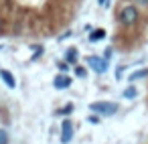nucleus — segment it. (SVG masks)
Returning <instances> with one entry per match:
<instances>
[{
	"mask_svg": "<svg viewBox=\"0 0 148 144\" xmlns=\"http://www.w3.org/2000/svg\"><path fill=\"white\" fill-rule=\"evenodd\" d=\"M120 23L124 27H132L138 23V8L136 6H124L120 10Z\"/></svg>",
	"mask_w": 148,
	"mask_h": 144,
	"instance_id": "nucleus-1",
	"label": "nucleus"
},
{
	"mask_svg": "<svg viewBox=\"0 0 148 144\" xmlns=\"http://www.w3.org/2000/svg\"><path fill=\"white\" fill-rule=\"evenodd\" d=\"M89 110L95 112V114H101V116H112V114H116L118 106L114 101H93L89 106Z\"/></svg>",
	"mask_w": 148,
	"mask_h": 144,
	"instance_id": "nucleus-2",
	"label": "nucleus"
},
{
	"mask_svg": "<svg viewBox=\"0 0 148 144\" xmlns=\"http://www.w3.org/2000/svg\"><path fill=\"white\" fill-rule=\"evenodd\" d=\"M87 65L95 71V73H106L108 71V61L101 57H87Z\"/></svg>",
	"mask_w": 148,
	"mask_h": 144,
	"instance_id": "nucleus-3",
	"label": "nucleus"
},
{
	"mask_svg": "<svg viewBox=\"0 0 148 144\" xmlns=\"http://www.w3.org/2000/svg\"><path fill=\"white\" fill-rule=\"evenodd\" d=\"M71 138H73V124L69 120H65L63 122V128H61V142L63 144H69Z\"/></svg>",
	"mask_w": 148,
	"mask_h": 144,
	"instance_id": "nucleus-4",
	"label": "nucleus"
},
{
	"mask_svg": "<svg viewBox=\"0 0 148 144\" xmlns=\"http://www.w3.org/2000/svg\"><path fill=\"white\" fill-rule=\"evenodd\" d=\"M0 77H2V81H4L10 89L16 87V81H14V77H12V73H10L8 69H0Z\"/></svg>",
	"mask_w": 148,
	"mask_h": 144,
	"instance_id": "nucleus-5",
	"label": "nucleus"
},
{
	"mask_svg": "<svg viewBox=\"0 0 148 144\" xmlns=\"http://www.w3.org/2000/svg\"><path fill=\"white\" fill-rule=\"evenodd\" d=\"M53 85H55L57 89H65V87L71 85V77H67V75H57L55 81H53Z\"/></svg>",
	"mask_w": 148,
	"mask_h": 144,
	"instance_id": "nucleus-6",
	"label": "nucleus"
},
{
	"mask_svg": "<svg viewBox=\"0 0 148 144\" xmlns=\"http://www.w3.org/2000/svg\"><path fill=\"white\" fill-rule=\"evenodd\" d=\"M148 75V69H138V71H134V73H130V81H136V79H140V77H146Z\"/></svg>",
	"mask_w": 148,
	"mask_h": 144,
	"instance_id": "nucleus-7",
	"label": "nucleus"
},
{
	"mask_svg": "<svg viewBox=\"0 0 148 144\" xmlns=\"http://www.w3.org/2000/svg\"><path fill=\"white\" fill-rule=\"evenodd\" d=\"M103 37H106V31L99 29V31H93V33L89 35V41H101Z\"/></svg>",
	"mask_w": 148,
	"mask_h": 144,
	"instance_id": "nucleus-8",
	"label": "nucleus"
},
{
	"mask_svg": "<svg viewBox=\"0 0 148 144\" xmlns=\"http://www.w3.org/2000/svg\"><path fill=\"white\" fill-rule=\"evenodd\" d=\"M75 59H77V51L75 49H69L67 51V61L69 63H75Z\"/></svg>",
	"mask_w": 148,
	"mask_h": 144,
	"instance_id": "nucleus-9",
	"label": "nucleus"
},
{
	"mask_svg": "<svg viewBox=\"0 0 148 144\" xmlns=\"http://www.w3.org/2000/svg\"><path fill=\"white\" fill-rule=\"evenodd\" d=\"M8 142V132L0 128V144H6Z\"/></svg>",
	"mask_w": 148,
	"mask_h": 144,
	"instance_id": "nucleus-10",
	"label": "nucleus"
},
{
	"mask_svg": "<svg viewBox=\"0 0 148 144\" xmlns=\"http://www.w3.org/2000/svg\"><path fill=\"white\" fill-rule=\"evenodd\" d=\"M124 97H128V99H132V97H136V89H134V87H128V89L124 91Z\"/></svg>",
	"mask_w": 148,
	"mask_h": 144,
	"instance_id": "nucleus-11",
	"label": "nucleus"
},
{
	"mask_svg": "<svg viewBox=\"0 0 148 144\" xmlns=\"http://www.w3.org/2000/svg\"><path fill=\"white\" fill-rule=\"evenodd\" d=\"M71 112H73V104H67L63 110H59V114H63V116H69Z\"/></svg>",
	"mask_w": 148,
	"mask_h": 144,
	"instance_id": "nucleus-12",
	"label": "nucleus"
},
{
	"mask_svg": "<svg viewBox=\"0 0 148 144\" xmlns=\"http://www.w3.org/2000/svg\"><path fill=\"white\" fill-rule=\"evenodd\" d=\"M75 75H77V77H85V75H87V71H85L83 67H75Z\"/></svg>",
	"mask_w": 148,
	"mask_h": 144,
	"instance_id": "nucleus-13",
	"label": "nucleus"
},
{
	"mask_svg": "<svg viewBox=\"0 0 148 144\" xmlns=\"http://www.w3.org/2000/svg\"><path fill=\"white\" fill-rule=\"evenodd\" d=\"M57 67H59L61 71H67V63H57Z\"/></svg>",
	"mask_w": 148,
	"mask_h": 144,
	"instance_id": "nucleus-14",
	"label": "nucleus"
},
{
	"mask_svg": "<svg viewBox=\"0 0 148 144\" xmlns=\"http://www.w3.org/2000/svg\"><path fill=\"white\" fill-rule=\"evenodd\" d=\"M136 2H138L140 6H146V4H148V0H136Z\"/></svg>",
	"mask_w": 148,
	"mask_h": 144,
	"instance_id": "nucleus-15",
	"label": "nucleus"
},
{
	"mask_svg": "<svg viewBox=\"0 0 148 144\" xmlns=\"http://www.w3.org/2000/svg\"><path fill=\"white\" fill-rule=\"evenodd\" d=\"M0 29H2V19H0Z\"/></svg>",
	"mask_w": 148,
	"mask_h": 144,
	"instance_id": "nucleus-16",
	"label": "nucleus"
},
{
	"mask_svg": "<svg viewBox=\"0 0 148 144\" xmlns=\"http://www.w3.org/2000/svg\"><path fill=\"white\" fill-rule=\"evenodd\" d=\"M99 2H101V4H103V2H106V0H99Z\"/></svg>",
	"mask_w": 148,
	"mask_h": 144,
	"instance_id": "nucleus-17",
	"label": "nucleus"
}]
</instances>
